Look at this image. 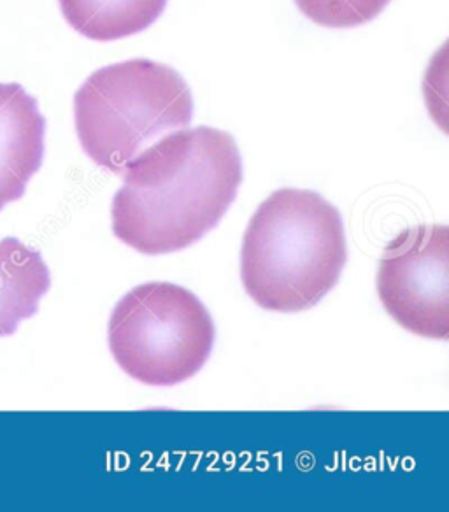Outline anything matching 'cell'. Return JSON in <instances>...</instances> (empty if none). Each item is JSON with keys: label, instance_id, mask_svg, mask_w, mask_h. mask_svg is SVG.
<instances>
[{"label": "cell", "instance_id": "5b68a950", "mask_svg": "<svg viewBox=\"0 0 449 512\" xmlns=\"http://www.w3.org/2000/svg\"><path fill=\"white\" fill-rule=\"evenodd\" d=\"M379 302L400 327L427 339H449V230L418 225L385 248L376 278Z\"/></svg>", "mask_w": 449, "mask_h": 512}, {"label": "cell", "instance_id": "6da1fadb", "mask_svg": "<svg viewBox=\"0 0 449 512\" xmlns=\"http://www.w3.org/2000/svg\"><path fill=\"white\" fill-rule=\"evenodd\" d=\"M122 176L113 234L143 255H167L218 227L243 183V157L229 132L178 128L132 158Z\"/></svg>", "mask_w": 449, "mask_h": 512}, {"label": "cell", "instance_id": "8992f818", "mask_svg": "<svg viewBox=\"0 0 449 512\" xmlns=\"http://www.w3.org/2000/svg\"><path fill=\"white\" fill-rule=\"evenodd\" d=\"M46 118L20 83H0V211L22 199L44 160Z\"/></svg>", "mask_w": 449, "mask_h": 512}, {"label": "cell", "instance_id": "52a82bcc", "mask_svg": "<svg viewBox=\"0 0 449 512\" xmlns=\"http://www.w3.org/2000/svg\"><path fill=\"white\" fill-rule=\"evenodd\" d=\"M50 286V269L37 249L16 237L0 241V337L16 334L22 321L36 316Z\"/></svg>", "mask_w": 449, "mask_h": 512}, {"label": "cell", "instance_id": "7a4b0ae2", "mask_svg": "<svg viewBox=\"0 0 449 512\" xmlns=\"http://www.w3.org/2000/svg\"><path fill=\"white\" fill-rule=\"evenodd\" d=\"M348 262L344 223L320 193L281 188L258 206L241 249V281L258 307L302 313L334 290Z\"/></svg>", "mask_w": 449, "mask_h": 512}, {"label": "cell", "instance_id": "ba28073f", "mask_svg": "<svg viewBox=\"0 0 449 512\" xmlns=\"http://www.w3.org/2000/svg\"><path fill=\"white\" fill-rule=\"evenodd\" d=\"M169 0H58L65 22L78 34L109 43L136 36L162 16Z\"/></svg>", "mask_w": 449, "mask_h": 512}, {"label": "cell", "instance_id": "9c48e42d", "mask_svg": "<svg viewBox=\"0 0 449 512\" xmlns=\"http://www.w3.org/2000/svg\"><path fill=\"white\" fill-rule=\"evenodd\" d=\"M392 0H295L307 20L325 29H353L378 18Z\"/></svg>", "mask_w": 449, "mask_h": 512}, {"label": "cell", "instance_id": "277c9868", "mask_svg": "<svg viewBox=\"0 0 449 512\" xmlns=\"http://www.w3.org/2000/svg\"><path fill=\"white\" fill-rule=\"evenodd\" d=\"M214 323L195 293L167 281L132 288L116 304L107 342L118 367L148 386L197 376L214 346Z\"/></svg>", "mask_w": 449, "mask_h": 512}, {"label": "cell", "instance_id": "3957f363", "mask_svg": "<svg viewBox=\"0 0 449 512\" xmlns=\"http://www.w3.org/2000/svg\"><path fill=\"white\" fill-rule=\"evenodd\" d=\"M192 118V90L183 76L148 58L102 67L74 95L81 148L116 176L157 137L188 127Z\"/></svg>", "mask_w": 449, "mask_h": 512}]
</instances>
